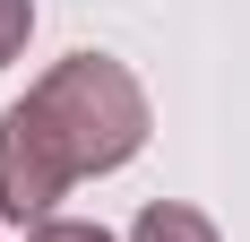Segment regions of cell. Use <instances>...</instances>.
Returning <instances> with one entry per match:
<instances>
[{
  "mask_svg": "<svg viewBox=\"0 0 250 242\" xmlns=\"http://www.w3.org/2000/svg\"><path fill=\"white\" fill-rule=\"evenodd\" d=\"M155 130L147 87L112 52H69L0 113V217L43 225L86 173H121Z\"/></svg>",
  "mask_w": 250,
  "mask_h": 242,
  "instance_id": "6da1fadb",
  "label": "cell"
},
{
  "mask_svg": "<svg viewBox=\"0 0 250 242\" xmlns=\"http://www.w3.org/2000/svg\"><path fill=\"white\" fill-rule=\"evenodd\" d=\"M129 242H225V234H216V217L190 208V199H147L138 225H129Z\"/></svg>",
  "mask_w": 250,
  "mask_h": 242,
  "instance_id": "7a4b0ae2",
  "label": "cell"
},
{
  "mask_svg": "<svg viewBox=\"0 0 250 242\" xmlns=\"http://www.w3.org/2000/svg\"><path fill=\"white\" fill-rule=\"evenodd\" d=\"M26 35H35V0H0V70L26 52Z\"/></svg>",
  "mask_w": 250,
  "mask_h": 242,
  "instance_id": "3957f363",
  "label": "cell"
},
{
  "mask_svg": "<svg viewBox=\"0 0 250 242\" xmlns=\"http://www.w3.org/2000/svg\"><path fill=\"white\" fill-rule=\"evenodd\" d=\"M26 242H112V234L86 217H43V225H26Z\"/></svg>",
  "mask_w": 250,
  "mask_h": 242,
  "instance_id": "277c9868",
  "label": "cell"
}]
</instances>
